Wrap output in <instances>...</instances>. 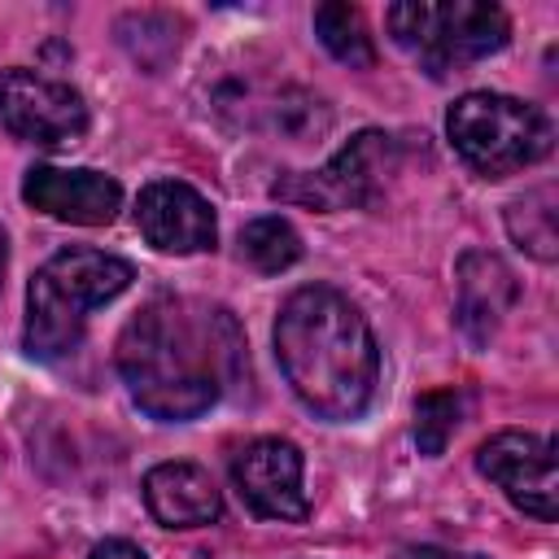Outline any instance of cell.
Listing matches in <instances>:
<instances>
[{
    "label": "cell",
    "mask_w": 559,
    "mask_h": 559,
    "mask_svg": "<svg viewBox=\"0 0 559 559\" xmlns=\"http://www.w3.org/2000/svg\"><path fill=\"white\" fill-rule=\"evenodd\" d=\"M476 472L493 480L511 507L533 520L559 515V480H555V441L524 428H502L476 450Z\"/></svg>",
    "instance_id": "obj_8"
},
{
    "label": "cell",
    "mask_w": 559,
    "mask_h": 559,
    "mask_svg": "<svg viewBox=\"0 0 559 559\" xmlns=\"http://www.w3.org/2000/svg\"><path fill=\"white\" fill-rule=\"evenodd\" d=\"M135 227L157 253H205L218 240L214 205L183 179H153L135 197Z\"/></svg>",
    "instance_id": "obj_10"
},
{
    "label": "cell",
    "mask_w": 559,
    "mask_h": 559,
    "mask_svg": "<svg viewBox=\"0 0 559 559\" xmlns=\"http://www.w3.org/2000/svg\"><path fill=\"white\" fill-rule=\"evenodd\" d=\"M144 507L162 528H205L223 515V493L201 463L170 459L144 472Z\"/></svg>",
    "instance_id": "obj_13"
},
{
    "label": "cell",
    "mask_w": 559,
    "mask_h": 559,
    "mask_svg": "<svg viewBox=\"0 0 559 559\" xmlns=\"http://www.w3.org/2000/svg\"><path fill=\"white\" fill-rule=\"evenodd\" d=\"M22 201L57 223L74 227H105L122 210V188L114 175L92 170V166H31L22 179Z\"/></svg>",
    "instance_id": "obj_11"
},
{
    "label": "cell",
    "mask_w": 559,
    "mask_h": 559,
    "mask_svg": "<svg viewBox=\"0 0 559 559\" xmlns=\"http://www.w3.org/2000/svg\"><path fill=\"white\" fill-rule=\"evenodd\" d=\"M87 559H148V555L135 542H127V537H105V542H96L87 550Z\"/></svg>",
    "instance_id": "obj_20"
},
{
    "label": "cell",
    "mask_w": 559,
    "mask_h": 559,
    "mask_svg": "<svg viewBox=\"0 0 559 559\" xmlns=\"http://www.w3.org/2000/svg\"><path fill=\"white\" fill-rule=\"evenodd\" d=\"M135 280V266L118 253L66 245L57 249L26 284V323L22 349L39 362H57L79 349L87 332V314L122 297Z\"/></svg>",
    "instance_id": "obj_3"
},
{
    "label": "cell",
    "mask_w": 559,
    "mask_h": 559,
    "mask_svg": "<svg viewBox=\"0 0 559 559\" xmlns=\"http://www.w3.org/2000/svg\"><path fill=\"white\" fill-rule=\"evenodd\" d=\"M114 362L144 415L188 424L249 376V345L227 306L162 293L127 319Z\"/></svg>",
    "instance_id": "obj_1"
},
{
    "label": "cell",
    "mask_w": 559,
    "mask_h": 559,
    "mask_svg": "<svg viewBox=\"0 0 559 559\" xmlns=\"http://www.w3.org/2000/svg\"><path fill=\"white\" fill-rule=\"evenodd\" d=\"M515 297H520V284L498 253L467 249L454 262V323L476 349H485L493 341V332L511 314Z\"/></svg>",
    "instance_id": "obj_12"
},
{
    "label": "cell",
    "mask_w": 559,
    "mask_h": 559,
    "mask_svg": "<svg viewBox=\"0 0 559 559\" xmlns=\"http://www.w3.org/2000/svg\"><path fill=\"white\" fill-rule=\"evenodd\" d=\"M402 559H485V555H467V550H450V546H411Z\"/></svg>",
    "instance_id": "obj_21"
},
{
    "label": "cell",
    "mask_w": 559,
    "mask_h": 559,
    "mask_svg": "<svg viewBox=\"0 0 559 559\" xmlns=\"http://www.w3.org/2000/svg\"><path fill=\"white\" fill-rule=\"evenodd\" d=\"M253 127L284 144H319L332 127V105L301 83H280L266 92Z\"/></svg>",
    "instance_id": "obj_14"
},
{
    "label": "cell",
    "mask_w": 559,
    "mask_h": 559,
    "mask_svg": "<svg viewBox=\"0 0 559 559\" xmlns=\"http://www.w3.org/2000/svg\"><path fill=\"white\" fill-rule=\"evenodd\" d=\"M231 485L240 502L262 520L297 524L310 515L306 502V459L284 437H253L231 454Z\"/></svg>",
    "instance_id": "obj_9"
},
{
    "label": "cell",
    "mask_w": 559,
    "mask_h": 559,
    "mask_svg": "<svg viewBox=\"0 0 559 559\" xmlns=\"http://www.w3.org/2000/svg\"><path fill=\"white\" fill-rule=\"evenodd\" d=\"M114 31H118V44L127 48V57L140 70L157 74V70H166L179 57L188 22L166 13V9H135V13H122Z\"/></svg>",
    "instance_id": "obj_15"
},
{
    "label": "cell",
    "mask_w": 559,
    "mask_h": 559,
    "mask_svg": "<svg viewBox=\"0 0 559 559\" xmlns=\"http://www.w3.org/2000/svg\"><path fill=\"white\" fill-rule=\"evenodd\" d=\"M402 170V144L389 131H358L349 144H341L328 166L319 170H293L271 183L275 201L310 205L319 214L336 210H371L384 201L393 175Z\"/></svg>",
    "instance_id": "obj_6"
},
{
    "label": "cell",
    "mask_w": 559,
    "mask_h": 559,
    "mask_svg": "<svg viewBox=\"0 0 559 559\" xmlns=\"http://www.w3.org/2000/svg\"><path fill=\"white\" fill-rule=\"evenodd\" d=\"M384 22L397 48H406L432 79L485 61L511 39V17L485 0H406L393 4Z\"/></svg>",
    "instance_id": "obj_4"
},
{
    "label": "cell",
    "mask_w": 559,
    "mask_h": 559,
    "mask_svg": "<svg viewBox=\"0 0 559 559\" xmlns=\"http://www.w3.org/2000/svg\"><path fill=\"white\" fill-rule=\"evenodd\" d=\"M275 358L306 411L358 419L380 384V345L362 310L332 284H301L275 314Z\"/></svg>",
    "instance_id": "obj_2"
},
{
    "label": "cell",
    "mask_w": 559,
    "mask_h": 559,
    "mask_svg": "<svg viewBox=\"0 0 559 559\" xmlns=\"http://www.w3.org/2000/svg\"><path fill=\"white\" fill-rule=\"evenodd\" d=\"M240 258L262 271V275H280L288 271L297 258H301V236L288 218L280 214H262V218H249L240 227Z\"/></svg>",
    "instance_id": "obj_18"
},
{
    "label": "cell",
    "mask_w": 559,
    "mask_h": 559,
    "mask_svg": "<svg viewBox=\"0 0 559 559\" xmlns=\"http://www.w3.org/2000/svg\"><path fill=\"white\" fill-rule=\"evenodd\" d=\"M555 188H528L524 197H515L507 205V236L515 240V249H524L537 262H555L559 258V231H555Z\"/></svg>",
    "instance_id": "obj_16"
},
{
    "label": "cell",
    "mask_w": 559,
    "mask_h": 559,
    "mask_svg": "<svg viewBox=\"0 0 559 559\" xmlns=\"http://www.w3.org/2000/svg\"><path fill=\"white\" fill-rule=\"evenodd\" d=\"M445 140L480 179H507L550 153V118L502 92H463L445 114Z\"/></svg>",
    "instance_id": "obj_5"
},
{
    "label": "cell",
    "mask_w": 559,
    "mask_h": 559,
    "mask_svg": "<svg viewBox=\"0 0 559 559\" xmlns=\"http://www.w3.org/2000/svg\"><path fill=\"white\" fill-rule=\"evenodd\" d=\"M0 127L39 148L74 144L87 131V100L79 87L26 66L0 70Z\"/></svg>",
    "instance_id": "obj_7"
},
{
    "label": "cell",
    "mask_w": 559,
    "mask_h": 559,
    "mask_svg": "<svg viewBox=\"0 0 559 559\" xmlns=\"http://www.w3.org/2000/svg\"><path fill=\"white\" fill-rule=\"evenodd\" d=\"M463 411H467L463 389H432V393H419V397H415V445H419V454H428V459L445 454L450 437H454L459 424H463Z\"/></svg>",
    "instance_id": "obj_19"
},
{
    "label": "cell",
    "mask_w": 559,
    "mask_h": 559,
    "mask_svg": "<svg viewBox=\"0 0 559 559\" xmlns=\"http://www.w3.org/2000/svg\"><path fill=\"white\" fill-rule=\"evenodd\" d=\"M314 35L319 44L349 70H371L376 66V44H371V31H367V17L345 4V0H328L314 9Z\"/></svg>",
    "instance_id": "obj_17"
},
{
    "label": "cell",
    "mask_w": 559,
    "mask_h": 559,
    "mask_svg": "<svg viewBox=\"0 0 559 559\" xmlns=\"http://www.w3.org/2000/svg\"><path fill=\"white\" fill-rule=\"evenodd\" d=\"M4 271H9V236L0 227V293H4Z\"/></svg>",
    "instance_id": "obj_22"
}]
</instances>
